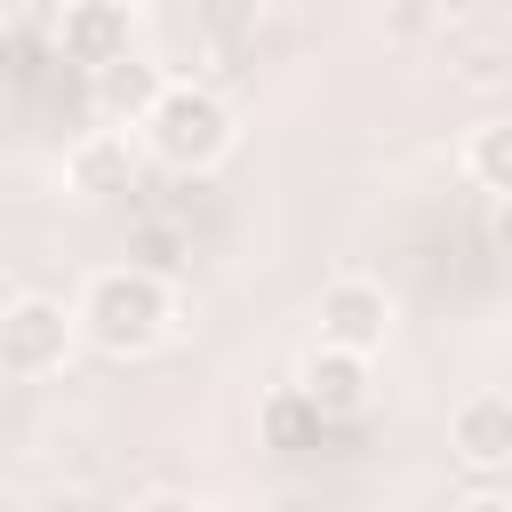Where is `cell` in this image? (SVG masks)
Returning <instances> with one entry per match:
<instances>
[{
    "instance_id": "8992f818",
    "label": "cell",
    "mask_w": 512,
    "mask_h": 512,
    "mask_svg": "<svg viewBox=\"0 0 512 512\" xmlns=\"http://www.w3.org/2000/svg\"><path fill=\"white\" fill-rule=\"evenodd\" d=\"M296 392L328 416V424H344V416H360L368 408V352H344V344H320L312 360H304V376H296Z\"/></svg>"
},
{
    "instance_id": "4fadbf2b",
    "label": "cell",
    "mask_w": 512,
    "mask_h": 512,
    "mask_svg": "<svg viewBox=\"0 0 512 512\" xmlns=\"http://www.w3.org/2000/svg\"><path fill=\"white\" fill-rule=\"evenodd\" d=\"M136 512H200V504H192V496H144Z\"/></svg>"
},
{
    "instance_id": "e0dca14e",
    "label": "cell",
    "mask_w": 512,
    "mask_h": 512,
    "mask_svg": "<svg viewBox=\"0 0 512 512\" xmlns=\"http://www.w3.org/2000/svg\"><path fill=\"white\" fill-rule=\"evenodd\" d=\"M0 392H8V384H0Z\"/></svg>"
},
{
    "instance_id": "7a4b0ae2",
    "label": "cell",
    "mask_w": 512,
    "mask_h": 512,
    "mask_svg": "<svg viewBox=\"0 0 512 512\" xmlns=\"http://www.w3.org/2000/svg\"><path fill=\"white\" fill-rule=\"evenodd\" d=\"M144 136L168 168H216L232 152V112L216 88H192V80H160V96L144 104Z\"/></svg>"
},
{
    "instance_id": "6da1fadb",
    "label": "cell",
    "mask_w": 512,
    "mask_h": 512,
    "mask_svg": "<svg viewBox=\"0 0 512 512\" xmlns=\"http://www.w3.org/2000/svg\"><path fill=\"white\" fill-rule=\"evenodd\" d=\"M72 328H88V344H96V352L136 360V352H152V344L176 328V296H168V280H160V272H144V264H112V272H96V280H88V296H80Z\"/></svg>"
},
{
    "instance_id": "ba28073f",
    "label": "cell",
    "mask_w": 512,
    "mask_h": 512,
    "mask_svg": "<svg viewBox=\"0 0 512 512\" xmlns=\"http://www.w3.org/2000/svg\"><path fill=\"white\" fill-rule=\"evenodd\" d=\"M328 440V416L296 392V384H280L272 400H264V448H280V456H312Z\"/></svg>"
},
{
    "instance_id": "3957f363",
    "label": "cell",
    "mask_w": 512,
    "mask_h": 512,
    "mask_svg": "<svg viewBox=\"0 0 512 512\" xmlns=\"http://www.w3.org/2000/svg\"><path fill=\"white\" fill-rule=\"evenodd\" d=\"M72 352V320L48 296H8L0 312V376H48Z\"/></svg>"
},
{
    "instance_id": "7c38bea8",
    "label": "cell",
    "mask_w": 512,
    "mask_h": 512,
    "mask_svg": "<svg viewBox=\"0 0 512 512\" xmlns=\"http://www.w3.org/2000/svg\"><path fill=\"white\" fill-rule=\"evenodd\" d=\"M120 176H128V152H120L112 136H104V144H88V152L72 160V184H80V192H112Z\"/></svg>"
},
{
    "instance_id": "9c48e42d",
    "label": "cell",
    "mask_w": 512,
    "mask_h": 512,
    "mask_svg": "<svg viewBox=\"0 0 512 512\" xmlns=\"http://www.w3.org/2000/svg\"><path fill=\"white\" fill-rule=\"evenodd\" d=\"M96 88H104V120H144V104L160 96V72L136 64V56H120V64L96 72Z\"/></svg>"
},
{
    "instance_id": "52a82bcc",
    "label": "cell",
    "mask_w": 512,
    "mask_h": 512,
    "mask_svg": "<svg viewBox=\"0 0 512 512\" xmlns=\"http://www.w3.org/2000/svg\"><path fill=\"white\" fill-rule=\"evenodd\" d=\"M456 456L472 472H504L512 464V400L504 392H480L456 408Z\"/></svg>"
},
{
    "instance_id": "9a60e30c",
    "label": "cell",
    "mask_w": 512,
    "mask_h": 512,
    "mask_svg": "<svg viewBox=\"0 0 512 512\" xmlns=\"http://www.w3.org/2000/svg\"><path fill=\"white\" fill-rule=\"evenodd\" d=\"M8 296H16V288H8V280H0V312H8Z\"/></svg>"
},
{
    "instance_id": "5bb4252c",
    "label": "cell",
    "mask_w": 512,
    "mask_h": 512,
    "mask_svg": "<svg viewBox=\"0 0 512 512\" xmlns=\"http://www.w3.org/2000/svg\"><path fill=\"white\" fill-rule=\"evenodd\" d=\"M464 512H512V504H504V496H472Z\"/></svg>"
},
{
    "instance_id": "2e32d148",
    "label": "cell",
    "mask_w": 512,
    "mask_h": 512,
    "mask_svg": "<svg viewBox=\"0 0 512 512\" xmlns=\"http://www.w3.org/2000/svg\"><path fill=\"white\" fill-rule=\"evenodd\" d=\"M256 8H296V0H256Z\"/></svg>"
},
{
    "instance_id": "30bf717a",
    "label": "cell",
    "mask_w": 512,
    "mask_h": 512,
    "mask_svg": "<svg viewBox=\"0 0 512 512\" xmlns=\"http://www.w3.org/2000/svg\"><path fill=\"white\" fill-rule=\"evenodd\" d=\"M464 168H472V184H480V192H504V184H512V128H504V120H488V128L464 144Z\"/></svg>"
},
{
    "instance_id": "5b68a950",
    "label": "cell",
    "mask_w": 512,
    "mask_h": 512,
    "mask_svg": "<svg viewBox=\"0 0 512 512\" xmlns=\"http://www.w3.org/2000/svg\"><path fill=\"white\" fill-rule=\"evenodd\" d=\"M56 56L80 72H104L128 56V0H72L56 24Z\"/></svg>"
},
{
    "instance_id": "277c9868",
    "label": "cell",
    "mask_w": 512,
    "mask_h": 512,
    "mask_svg": "<svg viewBox=\"0 0 512 512\" xmlns=\"http://www.w3.org/2000/svg\"><path fill=\"white\" fill-rule=\"evenodd\" d=\"M392 328V296L376 280H328L320 288V344H344V352H376Z\"/></svg>"
},
{
    "instance_id": "8fae6325",
    "label": "cell",
    "mask_w": 512,
    "mask_h": 512,
    "mask_svg": "<svg viewBox=\"0 0 512 512\" xmlns=\"http://www.w3.org/2000/svg\"><path fill=\"white\" fill-rule=\"evenodd\" d=\"M192 16H200V32L216 48H240L256 32V0H192Z\"/></svg>"
}]
</instances>
